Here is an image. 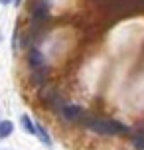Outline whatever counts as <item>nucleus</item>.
<instances>
[{
  "label": "nucleus",
  "instance_id": "8",
  "mask_svg": "<svg viewBox=\"0 0 144 150\" xmlns=\"http://www.w3.org/2000/svg\"><path fill=\"white\" fill-rule=\"evenodd\" d=\"M132 144H134V148L136 150H144V134H138L132 138Z\"/></svg>",
  "mask_w": 144,
  "mask_h": 150
},
{
  "label": "nucleus",
  "instance_id": "6",
  "mask_svg": "<svg viewBox=\"0 0 144 150\" xmlns=\"http://www.w3.org/2000/svg\"><path fill=\"white\" fill-rule=\"evenodd\" d=\"M12 130H14V125L10 120H0V140L8 138V136L12 134Z\"/></svg>",
  "mask_w": 144,
  "mask_h": 150
},
{
  "label": "nucleus",
  "instance_id": "3",
  "mask_svg": "<svg viewBox=\"0 0 144 150\" xmlns=\"http://www.w3.org/2000/svg\"><path fill=\"white\" fill-rule=\"evenodd\" d=\"M30 65L34 69H40V67H46V57L38 52V50H32L30 52Z\"/></svg>",
  "mask_w": 144,
  "mask_h": 150
},
{
  "label": "nucleus",
  "instance_id": "5",
  "mask_svg": "<svg viewBox=\"0 0 144 150\" xmlns=\"http://www.w3.org/2000/svg\"><path fill=\"white\" fill-rule=\"evenodd\" d=\"M32 81H34V85H44V83L47 81V69L46 67L36 69L34 75H32Z\"/></svg>",
  "mask_w": 144,
  "mask_h": 150
},
{
  "label": "nucleus",
  "instance_id": "7",
  "mask_svg": "<svg viewBox=\"0 0 144 150\" xmlns=\"http://www.w3.org/2000/svg\"><path fill=\"white\" fill-rule=\"evenodd\" d=\"M22 127H24V130L30 132V134H36V132H38V128L34 127V120H32L28 115H22Z\"/></svg>",
  "mask_w": 144,
  "mask_h": 150
},
{
  "label": "nucleus",
  "instance_id": "2",
  "mask_svg": "<svg viewBox=\"0 0 144 150\" xmlns=\"http://www.w3.org/2000/svg\"><path fill=\"white\" fill-rule=\"evenodd\" d=\"M61 117H63L65 120H69V122H75V120H79V119L85 117V111L79 105H65L63 111H61Z\"/></svg>",
  "mask_w": 144,
  "mask_h": 150
},
{
  "label": "nucleus",
  "instance_id": "4",
  "mask_svg": "<svg viewBox=\"0 0 144 150\" xmlns=\"http://www.w3.org/2000/svg\"><path fill=\"white\" fill-rule=\"evenodd\" d=\"M32 16H34V20H44V18L47 16L46 2H38V4L34 6V10H32Z\"/></svg>",
  "mask_w": 144,
  "mask_h": 150
},
{
  "label": "nucleus",
  "instance_id": "9",
  "mask_svg": "<svg viewBox=\"0 0 144 150\" xmlns=\"http://www.w3.org/2000/svg\"><path fill=\"white\" fill-rule=\"evenodd\" d=\"M38 132H40V136H42V142H44V144H47V146H52V140H49L47 132L44 130V127H38Z\"/></svg>",
  "mask_w": 144,
  "mask_h": 150
},
{
  "label": "nucleus",
  "instance_id": "1",
  "mask_svg": "<svg viewBox=\"0 0 144 150\" xmlns=\"http://www.w3.org/2000/svg\"><path fill=\"white\" fill-rule=\"evenodd\" d=\"M87 128L97 132V134H124L126 132V127L116 122V120H111V119H91L87 120Z\"/></svg>",
  "mask_w": 144,
  "mask_h": 150
},
{
  "label": "nucleus",
  "instance_id": "11",
  "mask_svg": "<svg viewBox=\"0 0 144 150\" xmlns=\"http://www.w3.org/2000/svg\"><path fill=\"white\" fill-rule=\"evenodd\" d=\"M20 2H22V0H16V4H20Z\"/></svg>",
  "mask_w": 144,
  "mask_h": 150
},
{
  "label": "nucleus",
  "instance_id": "10",
  "mask_svg": "<svg viewBox=\"0 0 144 150\" xmlns=\"http://www.w3.org/2000/svg\"><path fill=\"white\" fill-rule=\"evenodd\" d=\"M0 2H2V4H10L12 0H0Z\"/></svg>",
  "mask_w": 144,
  "mask_h": 150
}]
</instances>
